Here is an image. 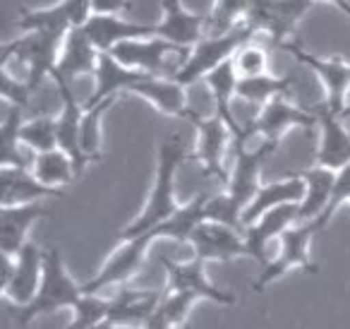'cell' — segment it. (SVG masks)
Returning a JSON list of instances; mask_svg holds the SVG:
<instances>
[{"instance_id": "cell-22", "label": "cell", "mask_w": 350, "mask_h": 329, "mask_svg": "<svg viewBox=\"0 0 350 329\" xmlns=\"http://www.w3.org/2000/svg\"><path fill=\"white\" fill-rule=\"evenodd\" d=\"M127 94L142 97L154 108H159L161 113H165V116L190 118L192 108L187 103L185 84H180L175 77H154V75H146L144 80L132 84Z\"/></svg>"}, {"instance_id": "cell-47", "label": "cell", "mask_w": 350, "mask_h": 329, "mask_svg": "<svg viewBox=\"0 0 350 329\" xmlns=\"http://www.w3.org/2000/svg\"><path fill=\"white\" fill-rule=\"evenodd\" d=\"M340 118H350V103H348V106H345V111L340 113Z\"/></svg>"}, {"instance_id": "cell-28", "label": "cell", "mask_w": 350, "mask_h": 329, "mask_svg": "<svg viewBox=\"0 0 350 329\" xmlns=\"http://www.w3.org/2000/svg\"><path fill=\"white\" fill-rule=\"evenodd\" d=\"M206 199H209V195L202 193L197 197H192L187 204H180V209L173 217H168L156 228H151L156 241L168 238V241L175 243H190V236L195 233V228L206 221Z\"/></svg>"}, {"instance_id": "cell-20", "label": "cell", "mask_w": 350, "mask_h": 329, "mask_svg": "<svg viewBox=\"0 0 350 329\" xmlns=\"http://www.w3.org/2000/svg\"><path fill=\"white\" fill-rule=\"evenodd\" d=\"M319 116V149H317V166L329 171H340L350 166V132L343 127V118L321 103L314 108Z\"/></svg>"}, {"instance_id": "cell-29", "label": "cell", "mask_w": 350, "mask_h": 329, "mask_svg": "<svg viewBox=\"0 0 350 329\" xmlns=\"http://www.w3.org/2000/svg\"><path fill=\"white\" fill-rule=\"evenodd\" d=\"M300 175L307 188L305 199L300 202V223H310L317 221L326 212V207H329L331 193H334V183H336V171L314 166V169L302 171Z\"/></svg>"}, {"instance_id": "cell-14", "label": "cell", "mask_w": 350, "mask_h": 329, "mask_svg": "<svg viewBox=\"0 0 350 329\" xmlns=\"http://www.w3.org/2000/svg\"><path fill=\"white\" fill-rule=\"evenodd\" d=\"M165 267V293H195L202 300H214L219 305H233L235 295L228 291L216 289L214 284L206 276V262L197 260H185V262H175L163 257Z\"/></svg>"}, {"instance_id": "cell-32", "label": "cell", "mask_w": 350, "mask_h": 329, "mask_svg": "<svg viewBox=\"0 0 350 329\" xmlns=\"http://www.w3.org/2000/svg\"><path fill=\"white\" fill-rule=\"evenodd\" d=\"M293 89V77H273V75H257V77L238 80V99L250 103H269L276 97H286Z\"/></svg>"}, {"instance_id": "cell-25", "label": "cell", "mask_w": 350, "mask_h": 329, "mask_svg": "<svg viewBox=\"0 0 350 329\" xmlns=\"http://www.w3.org/2000/svg\"><path fill=\"white\" fill-rule=\"evenodd\" d=\"M84 32L96 46L98 53H111L118 44H125L132 39H151L156 36V27L151 25H132L120 20L118 15H92V20L84 25Z\"/></svg>"}, {"instance_id": "cell-16", "label": "cell", "mask_w": 350, "mask_h": 329, "mask_svg": "<svg viewBox=\"0 0 350 329\" xmlns=\"http://www.w3.org/2000/svg\"><path fill=\"white\" fill-rule=\"evenodd\" d=\"M163 17L156 25V36L165 39L180 49H195L204 39V29L209 25V15L190 12L183 0H161Z\"/></svg>"}, {"instance_id": "cell-13", "label": "cell", "mask_w": 350, "mask_h": 329, "mask_svg": "<svg viewBox=\"0 0 350 329\" xmlns=\"http://www.w3.org/2000/svg\"><path fill=\"white\" fill-rule=\"evenodd\" d=\"M319 125V116L317 111H307V108L293 103L291 99L286 97H276L269 103H264L259 108L257 118L252 123H247V127L254 132V137H262L267 142H281V137L286 135L293 127H305V130H312V127Z\"/></svg>"}, {"instance_id": "cell-10", "label": "cell", "mask_w": 350, "mask_h": 329, "mask_svg": "<svg viewBox=\"0 0 350 329\" xmlns=\"http://www.w3.org/2000/svg\"><path fill=\"white\" fill-rule=\"evenodd\" d=\"M276 147V142L267 140L259 147H254V149H250L247 142H233V171L228 173L226 193L243 207V212L254 199V195L259 193V188H262V183H259L262 166L273 154Z\"/></svg>"}, {"instance_id": "cell-42", "label": "cell", "mask_w": 350, "mask_h": 329, "mask_svg": "<svg viewBox=\"0 0 350 329\" xmlns=\"http://www.w3.org/2000/svg\"><path fill=\"white\" fill-rule=\"evenodd\" d=\"M0 92H3V99H5L10 106H20L25 108L27 101L31 97V89L27 84V80H17L12 77L10 65H0Z\"/></svg>"}, {"instance_id": "cell-44", "label": "cell", "mask_w": 350, "mask_h": 329, "mask_svg": "<svg viewBox=\"0 0 350 329\" xmlns=\"http://www.w3.org/2000/svg\"><path fill=\"white\" fill-rule=\"evenodd\" d=\"M130 8V0H92L94 15H118V12H125Z\"/></svg>"}, {"instance_id": "cell-6", "label": "cell", "mask_w": 350, "mask_h": 329, "mask_svg": "<svg viewBox=\"0 0 350 329\" xmlns=\"http://www.w3.org/2000/svg\"><path fill=\"white\" fill-rule=\"evenodd\" d=\"M46 250L36 243H27L17 257L3 255V293L17 310H25L34 303L44 279Z\"/></svg>"}, {"instance_id": "cell-5", "label": "cell", "mask_w": 350, "mask_h": 329, "mask_svg": "<svg viewBox=\"0 0 350 329\" xmlns=\"http://www.w3.org/2000/svg\"><path fill=\"white\" fill-rule=\"evenodd\" d=\"M319 233L314 221L310 223H295L293 228H288L281 238H278V252L273 260H269L262 267V274L257 276V281L252 284V291L259 293L264 291L269 284L278 281L281 276H286L291 269H305L310 274L317 271V265L312 262L310 255V243L312 238Z\"/></svg>"}, {"instance_id": "cell-41", "label": "cell", "mask_w": 350, "mask_h": 329, "mask_svg": "<svg viewBox=\"0 0 350 329\" xmlns=\"http://www.w3.org/2000/svg\"><path fill=\"white\" fill-rule=\"evenodd\" d=\"M345 202L350 204V166L336 171V183H334V193H331V202H329V207H326V212L314 221L317 228L321 231V228L334 219V214L338 212Z\"/></svg>"}, {"instance_id": "cell-9", "label": "cell", "mask_w": 350, "mask_h": 329, "mask_svg": "<svg viewBox=\"0 0 350 329\" xmlns=\"http://www.w3.org/2000/svg\"><path fill=\"white\" fill-rule=\"evenodd\" d=\"M283 51H288L291 56H295L302 65L312 70L319 77L321 87H324V106L329 111H334L336 116L345 111L348 106V92H350V63L343 58H319L314 53H307L297 41H288L281 46Z\"/></svg>"}, {"instance_id": "cell-23", "label": "cell", "mask_w": 350, "mask_h": 329, "mask_svg": "<svg viewBox=\"0 0 350 329\" xmlns=\"http://www.w3.org/2000/svg\"><path fill=\"white\" fill-rule=\"evenodd\" d=\"M44 204H20V207H3L0 212V250L8 257H17L22 247L29 243V231L34 221L49 217Z\"/></svg>"}, {"instance_id": "cell-11", "label": "cell", "mask_w": 350, "mask_h": 329, "mask_svg": "<svg viewBox=\"0 0 350 329\" xmlns=\"http://www.w3.org/2000/svg\"><path fill=\"white\" fill-rule=\"evenodd\" d=\"M187 121L197 127V161L202 164L206 175L219 178L221 183H228V169H226V151L228 145L233 147V132L226 125L221 116H200L197 111H190Z\"/></svg>"}, {"instance_id": "cell-39", "label": "cell", "mask_w": 350, "mask_h": 329, "mask_svg": "<svg viewBox=\"0 0 350 329\" xmlns=\"http://www.w3.org/2000/svg\"><path fill=\"white\" fill-rule=\"evenodd\" d=\"M197 300H202V298L195 293H165L159 310L175 329H183L187 324V315H190L192 305H195Z\"/></svg>"}, {"instance_id": "cell-30", "label": "cell", "mask_w": 350, "mask_h": 329, "mask_svg": "<svg viewBox=\"0 0 350 329\" xmlns=\"http://www.w3.org/2000/svg\"><path fill=\"white\" fill-rule=\"evenodd\" d=\"M20 130H22V108L20 106H10L5 121L0 125V140H3V156H0V164L3 169H29L34 159H27L22 154V140H20Z\"/></svg>"}, {"instance_id": "cell-8", "label": "cell", "mask_w": 350, "mask_h": 329, "mask_svg": "<svg viewBox=\"0 0 350 329\" xmlns=\"http://www.w3.org/2000/svg\"><path fill=\"white\" fill-rule=\"evenodd\" d=\"M111 56L130 70H139V73L154 75V77H175V68H170L165 60L173 56L187 58L190 49H180L165 39L151 36V39H132L125 44H118L111 51Z\"/></svg>"}, {"instance_id": "cell-43", "label": "cell", "mask_w": 350, "mask_h": 329, "mask_svg": "<svg viewBox=\"0 0 350 329\" xmlns=\"http://www.w3.org/2000/svg\"><path fill=\"white\" fill-rule=\"evenodd\" d=\"M60 5L68 10L70 22H72V29L75 27H84L94 15L92 0H60Z\"/></svg>"}, {"instance_id": "cell-46", "label": "cell", "mask_w": 350, "mask_h": 329, "mask_svg": "<svg viewBox=\"0 0 350 329\" xmlns=\"http://www.w3.org/2000/svg\"><path fill=\"white\" fill-rule=\"evenodd\" d=\"M92 329H118V327L111 322V319H103V322H98L96 327H92Z\"/></svg>"}, {"instance_id": "cell-40", "label": "cell", "mask_w": 350, "mask_h": 329, "mask_svg": "<svg viewBox=\"0 0 350 329\" xmlns=\"http://www.w3.org/2000/svg\"><path fill=\"white\" fill-rule=\"evenodd\" d=\"M235 70H238L240 77H257V75H267V51L259 49V46H243L238 51V56L233 58Z\"/></svg>"}, {"instance_id": "cell-38", "label": "cell", "mask_w": 350, "mask_h": 329, "mask_svg": "<svg viewBox=\"0 0 350 329\" xmlns=\"http://www.w3.org/2000/svg\"><path fill=\"white\" fill-rule=\"evenodd\" d=\"M206 221H216V223H224V226L245 231L243 207L228 193L209 195V199H206Z\"/></svg>"}, {"instance_id": "cell-31", "label": "cell", "mask_w": 350, "mask_h": 329, "mask_svg": "<svg viewBox=\"0 0 350 329\" xmlns=\"http://www.w3.org/2000/svg\"><path fill=\"white\" fill-rule=\"evenodd\" d=\"M31 173L49 188L60 190V185H68L70 180L77 175L75 164L63 149H51L44 154H34V164H31Z\"/></svg>"}, {"instance_id": "cell-34", "label": "cell", "mask_w": 350, "mask_h": 329, "mask_svg": "<svg viewBox=\"0 0 350 329\" xmlns=\"http://www.w3.org/2000/svg\"><path fill=\"white\" fill-rule=\"evenodd\" d=\"M17 27L22 32H65L68 34L72 29V22L70 15L63 5H51L44 10H29V8H22L20 15H17Z\"/></svg>"}, {"instance_id": "cell-18", "label": "cell", "mask_w": 350, "mask_h": 329, "mask_svg": "<svg viewBox=\"0 0 350 329\" xmlns=\"http://www.w3.org/2000/svg\"><path fill=\"white\" fill-rule=\"evenodd\" d=\"M165 291L154 289H127L122 286L116 295L111 298V310H108V319L116 327H132V329H144L154 313L163 303Z\"/></svg>"}, {"instance_id": "cell-7", "label": "cell", "mask_w": 350, "mask_h": 329, "mask_svg": "<svg viewBox=\"0 0 350 329\" xmlns=\"http://www.w3.org/2000/svg\"><path fill=\"white\" fill-rule=\"evenodd\" d=\"M312 0H252L250 3L245 25L257 34H267L273 46L281 49L288 44V36L297 27V22L307 15Z\"/></svg>"}, {"instance_id": "cell-21", "label": "cell", "mask_w": 350, "mask_h": 329, "mask_svg": "<svg viewBox=\"0 0 350 329\" xmlns=\"http://www.w3.org/2000/svg\"><path fill=\"white\" fill-rule=\"evenodd\" d=\"M98 56L101 53H98L96 46L92 44V39H89L87 32H84V27H75V29H70L68 36H65L63 53H60V60L51 77L72 84L75 77L94 75L98 65Z\"/></svg>"}, {"instance_id": "cell-37", "label": "cell", "mask_w": 350, "mask_h": 329, "mask_svg": "<svg viewBox=\"0 0 350 329\" xmlns=\"http://www.w3.org/2000/svg\"><path fill=\"white\" fill-rule=\"evenodd\" d=\"M111 310V298L101 293H84L82 300L72 308V322L65 329H92L98 322L108 319Z\"/></svg>"}, {"instance_id": "cell-36", "label": "cell", "mask_w": 350, "mask_h": 329, "mask_svg": "<svg viewBox=\"0 0 350 329\" xmlns=\"http://www.w3.org/2000/svg\"><path fill=\"white\" fill-rule=\"evenodd\" d=\"M252 0H216L214 10L209 15V34H226L245 22Z\"/></svg>"}, {"instance_id": "cell-19", "label": "cell", "mask_w": 350, "mask_h": 329, "mask_svg": "<svg viewBox=\"0 0 350 329\" xmlns=\"http://www.w3.org/2000/svg\"><path fill=\"white\" fill-rule=\"evenodd\" d=\"M60 92V108L58 118H55V135H58V149H63L65 154L72 159L75 171L77 175L87 169L89 159L82 151V142H79V130H82V116H84V106H79L77 99H75L72 84L63 82V80H55Z\"/></svg>"}, {"instance_id": "cell-1", "label": "cell", "mask_w": 350, "mask_h": 329, "mask_svg": "<svg viewBox=\"0 0 350 329\" xmlns=\"http://www.w3.org/2000/svg\"><path fill=\"white\" fill-rule=\"evenodd\" d=\"M185 156H187V147L180 135L161 140L154 188H151L139 217H137L135 221H130L120 231L122 241H130V238H137V236H142V233H149L151 228H156L161 221H165V219L173 217V214L180 209V204L175 199V175H178V169L183 166Z\"/></svg>"}, {"instance_id": "cell-24", "label": "cell", "mask_w": 350, "mask_h": 329, "mask_svg": "<svg viewBox=\"0 0 350 329\" xmlns=\"http://www.w3.org/2000/svg\"><path fill=\"white\" fill-rule=\"evenodd\" d=\"M305 180L302 175H288V178L273 180V183H267L259 188V193L254 195V199L247 204V209L243 212V226H252L257 219H262L267 212L271 209H278L283 204H300L305 199Z\"/></svg>"}, {"instance_id": "cell-15", "label": "cell", "mask_w": 350, "mask_h": 329, "mask_svg": "<svg viewBox=\"0 0 350 329\" xmlns=\"http://www.w3.org/2000/svg\"><path fill=\"white\" fill-rule=\"evenodd\" d=\"M190 245L195 257L202 262H230L247 255L243 231L216 221L200 223L190 236Z\"/></svg>"}, {"instance_id": "cell-3", "label": "cell", "mask_w": 350, "mask_h": 329, "mask_svg": "<svg viewBox=\"0 0 350 329\" xmlns=\"http://www.w3.org/2000/svg\"><path fill=\"white\" fill-rule=\"evenodd\" d=\"M254 36V32L250 29L247 25H240L235 29L226 32V34H209L195 46L190 49V56L183 63V68L178 70L175 80L185 87L195 84L197 80H204L209 73H214L216 68H221L224 63L233 60L238 56V51L243 46L250 44V39Z\"/></svg>"}, {"instance_id": "cell-48", "label": "cell", "mask_w": 350, "mask_h": 329, "mask_svg": "<svg viewBox=\"0 0 350 329\" xmlns=\"http://www.w3.org/2000/svg\"><path fill=\"white\" fill-rule=\"evenodd\" d=\"M183 329H192V327H190V324H185V327H183Z\"/></svg>"}, {"instance_id": "cell-26", "label": "cell", "mask_w": 350, "mask_h": 329, "mask_svg": "<svg viewBox=\"0 0 350 329\" xmlns=\"http://www.w3.org/2000/svg\"><path fill=\"white\" fill-rule=\"evenodd\" d=\"M146 75L139 73V70H130L116 60L111 53H101L98 56V65H96V73H94V87L92 97L84 101V108L89 106H96V103L106 101V99H118L120 92H130V87L139 80H144Z\"/></svg>"}, {"instance_id": "cell-33", "label": "cell", "mask_w": 350, "mask_h": 329, "mask_svg": "<svg viewBox=\"0 0 350 329\" xmlns=\"http://www.w3.org/2000/svg\"><path fill=\"white\" fill-rule=\"evenodd\" d=\"M116 103V99H106V101L96 103V106L84 108L82 116V130H79V142H82L84 156L92 161L101 159V145H103V118H106L108 108Z\"/></svg>"}, {"instance_id": "cell-2", "label": "cell", "mask_w": 350, "mask_h": 329, "mask_svg": "<svg viewBox=\"0 0 350 329\" xmlns=\"http://www.w3.org/2000/svg\"><path fill=\"white\" fill-rule=\"evenodd\" d=\"M82 295H84V289L70 276L60 247H49V250H46L44 279H41L39 293H36L34 303H31L29 308L20 310L17 324L27 327V324L44 317V315L58 313V310H72L75 305L82 300Z\"/></svg>"}, {"instance_id": "cell-12", "label": "cell", "mask_w": 350, "mask_h": 329, "mask_svg": "<svg viewBox=\"0 0 350 329\" xmlns=\"http://www.w3.org/2000/svg\"><path fill=\"white\" fill-rule=\"evenodd\" d=\"M156 241L154 233H142L130 241H122L120 247L111 252L103 267L98 269V274L94 279H89L82 286L84 293H101L103 289H111V286H122L125 281H130L132 276L139 271V267L146 260V250L151 247V243Z\"/></svg>"}, {"instance_id": "cell-45", "label": "cell", "mask_w": 350, "mask_h": 329, "mask_svg": "<svg viewBox=\"0 0 350 329\" xmlns=\"http://www.w3.org/2000/svg\"><path fill=\"white\" fill-rule=\"evenodd\" d=\"M326 3H331V5L338 8L340 12H345L350 17V0H326Z\"/></svg>"}, {"instance_id": "cell-27", "label": "cell", "mask_w": 350, "mask_h": 329, "mask_svg": "<svg viewBox=\"0 0 350 329\" xmlns=\"http://www.w3.org/2000/svg\"><path fill=\"white\" fill-rule=\"evenodd\" d=\"M3 207L34 204L44 197H63V193L44 185L29 169H3Z\"/></svg>"}, {"instance_id": "cell-4", "label": "cell", "mask_w": 350, "mask_h": 329, "mask_svg": "<svg viewBox=\"0 0 350 329\" xmlns=\"http://www.w3.org/2000/svg\"><path fill=\"white\" fill-rule=\"evenodd\" d=\"M65 32H27L25 36L10 41L3 49V60L17 58V63L25 65L27 84L31 92L39 89L46 77H51L63 53Z\"/></svg>"}, {"instance_id": "cell-17", "label": "cell", "mask_w": 350, "mask_h": 329, "mask_svg": "<svg viewBox=\"0 0 350 329\" xmlns=\"http://www.w3.org/2000/svg\"><path fill=\"white\" fill-rule=\"evenodd\" d=\"M295 223H300V204H283V207L267 212L262 219H257L252 226L243 231L247 257L257 260L264 267L269 262V245L278 241Z\"/></svg>"}, {"instance_id": "cell-35", "label": "cell", "mask_w": 350, "mask_h": 329, "mask_svg": "<svg viewBox=\"0 0 350 329\" xmlns=\"http://www.w3.org/2000/svg\"><path fill=\"white\" fill-rule=\"evenodd\" d=\"M20 140L27 149H31L34 154H44V151L58 149V135H55V118L41 116L31 118V121L22 123Z\"/></svg>"}]
</instances>
